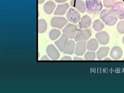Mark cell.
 Here are the masks:
<instances>
[{
    "mask_svg": "<svg viewBox=\"0 0 124 93\" xmlns=\"http://www.w3.org/2000/svg\"><path fill=\"white\" fill-rule=\"evenodd\" d=\"M95 37L99 43L102 45L108 44L110 41L109 35L105 31H102L97 33L95 35Z\"/></svg>",
    "mask_w": 124,
    "mask_h": 93,
    "instance_id": "cell-8",
    "label": "cell"
},
{
    "mask_svg": "<svg viewBox=\"0 0 124 93\" xmlns=\"http://www.w3.org/2000/svg\"><path fill=\"white\" fill-rule=\"evenodd\" d=\"M123 43L124 44V36L123 38Z\"/></svg>",
    "mask_w": 124,
    "mask_h": 93,
    "instance_id": "cell-32",
    "label": "cell"
},
{
    "mask_svg": "<svg viewBox=\"0 0 124 93\" xmlns=\"http://www.w3.org/2000/svg\"><path fill=\"white\" fill-rule=\"evenodd\" d=\"M69 7V4L66 3L57 5V8L54 13L55 15H63L66 12Z\"/></svg>",
    "mask_w": 124,
    "mask_h": 93,
    "instance_id": "cell-15",
    "label": "cell"
},
{
    "mask_svg": "<svg viewBox=\"0 0 124 93\" xmlns=\"http://www.w3.org/2000/svg\"><path fill=\"white\" fill-rule=\"evenodd\" d=\"M77 30V25L69 23L63 30L62 32L67 34L70 39H73L75 38Z\"/></svg>",
    "mask_w": 124,
    "mask_h": 93,
    "instance_id": "cell-6",
    "label": "cell"
},
{
    "mask_svg": "<svg viewBox=\"0 0 124 93\" xmlns=\"http://www.w3.org/2000/svg\"><path fill=\"white\" fill-rule=\"evenodd\" d=\"M56 7L55 3L52 1H50L46 2L44 6L45 12L48 14H51Z\"/></svg>",
    "mask_w": 124,
    "mask_h": 93,
    "instance_id": "cell-19",
    "label": "cell"
},
{
    "mask_svg": "<svg viewBox=\"0 0 124 93\" xmlns=\"http://www.w3.org/2000/svg\"><path fill=\"white\" fill-rule=\"evenodd\" d=\"M69 38L67 34L63 33L59 39L55 42V45L61 51L63 52L68 43Z\"/></svg>",
    "mask_w": 124,
    "mask_h": 93,
    "instance_id": "cell-9",
    "label": "cell"
},
{
    "mask_svg": "<svg viewBox=\"0 0 124 93\" xmlns=\"http://www.w3.org/2000/svg\"><path fill=\"white\" fill-rule=\"evenodd\" d=\"M74 60H83L84 59L80 57H75L73 58Z\"/></svg>",
    "mask_w": 124,
    "mask_h": 93,
    "instance_id": "cell-28",
    "label": "cell"
},
{
    "mask_svg": "<svg viewBox=\"0 0 124 93\" xmlns=\"http://www.w3.org/2000/svg\"><path fill=\"white\" fill-rule=\"evenodd\" d=\"M66 16L69 22L75 24L78 22L81 19V16L78 12L72 8L69 10Z\"/></svg>",
    "mask_w": 124,
    "mask_h": 93,
    "instance_id": "cell-4",
    "label": "cell"
},
{
    "mask_svg": "<svg viewBox=\"0 0 124 93\" xmlns=\"http://www.w3.org/2000/svg\"><path fill=\"white\" fill-rule=\"evenodd\" d=\"M92 32L90 29H79L77 31L75 40L76 42L85 41L90 38Z\"/></svg>",
    "mask_w": 124,
    "mask_h": 93,
    "instance_id": "cell-3",
    "label": "cell"
},
{
    "mask_svg": "<svg viewBox=\"0 0 124 93\" xmlns=\"http://www.w3.org/2000/svg\"><path fill=\"white\" fill-rule=\"evenodd\" d=\"M45 0H38V2L39 3L41 4L43 3Z\"/></svg>",
    "mask_w": 124,
    "mask_h": 93,
    "instance_id": "cell-30",
    "label": "cell"
},
{
    "mask_svg": "<svg viewBox=\"0 0 124 93\" xmlns=\"http://www.w3.org/2000/svg\"><path fill=\"white\" fill-rule=\"evenodd\" d=\"M75 47V41L73 40H69L64 50V53L72 55L74 52Z\"/></svg>",
    "mask_w": 124,
    "mask_h": 93,
    "instance_id": "cell-16",
    "label": "cell"
},
{
    "mask_svg": "<svg viewBox=\"0 0 124 93\" xmlns=\"http://www.w3.org/2000/svg\"><path fill=\"white\" fill-rule=\"evenodd\" d=\"M61 32L59 30L53 29L50 31L49 33V37L51 40H56L60 35Z\"/></svg>",
    "mask_w": 124,
    "mask_h": 93,
    "instance_id": "cell-22",
    "label": "cell"
},
{
    "mask_svg": "<svg viewBox=\"0 0 124 93\" xmlns=\"http://www.w3.org/2000/svg\"><path fill=\"white\" fill-rule=\"evenodd\" d=\"M109 50V47L107 46L100 48L96 52L97 59L99 60H101L106 57L108 55Z\"/></svg>",
    "mask_w": 124,
    "mask_h": 93,
    "instance_id": "cell-17",
    "label": "cell"
},
{
    "mask_svg": "<svg viewBox=\"0 0 124 93\" xmlns=\"http://www.w3.org/2000/svg\"><path fill=\"white\" fill-rule=\"evenodd\" d=\"M111 9L117 14L119 19H124V2L115 3L112 7Z\"/></svg>",
    "mask_w": 124,
    "mask_h": 93,
    "instance_id": "cell-5",
    "label": "cell"
},
{
    "mask_svg": "<svg viewBox=\"0 0 124 93\" xmlns=\"http://www.w3.org/2000/svg\"><path fill=\"white\" fill-rule=\"evenodd\" d=\"M92 23V19L90 17L87 15H85L79 22V28L80 29L87 28L91 26Z\"/></svg>",
    "mask_w": 124,
    "mask_h": 93,
    "instance_id": "cell-13",
    "label": "cell"
},
{
    "mask_svg": "<svg viewBox=\"0 0 124 93\" xmlns=\"http://www.w3.org/2000/svg\"><path fill=\"white\" fill-rule=\"evenodd\" d=\"M122 55V50L119 46H115L112 49L110 53V56L113 60H119L121 59Z\"/></svg>",
    "mask_w": 124,
    "mask_h": 93,
    "instance_id": "cell-12",
    "label": "cell"
},
{
    "mask_svg": "<svg viewBox=\"0 0 124 93\" xmlns=\"http://www.w3.org/2000/svg\"><path fill=\"white\" fill-rule=\"evenodd\" d=\"M119 0L122 2H124V0Z\"/></svg>",
    "mask_w": 124,
    "mask_h": 93,
    "instance_id": "cell-33",
    "label": "cell"
},
{
    "mask_svg": "<svg viewBox=\"0 0 124 93\" xmlns=\"http://www.w3.org/2000/svg\"><path fill=\"white\" fill-rule=\"evenodd\" d=\"M48 55L53 60H57L60 57V54L56 48L53 45H49L46 49Z\"/></svg>",
    "mask_w": 124,
    "mask_h": 93,
    "instance_id": "cell-10",
    "label": "cell"
},
{
    "mask_svg": "<svg viewBox=\"0 0 124 93\" xmlns=\"http://www.w3.org/2000/svg\"><path fill=\"white\" fill-rule=\"evenodd\" d=\"M99 44L95 39L93 38L89 40L87 43V48L91 51H95L98 48Z\"/></svg>",
    "mask_w": 124,
    "mask_h": 93,
    "instance_id": "cell-18",
    "label": "cell"
},
{
    "mask_svg": "<svg viewBox=\"0 0 124 93\" xmlns=\"http://www.w3.org/2000/svg\"><path fill=\"white\" fill-rule=\"evenodd\" d=\"M68 23L67 19L62 17H54L51 19V24L53 27L61 29Z\"/></svg>",
    "mask_w": 124,
    "mask_h": 93,
    "instance_id": "cell-7",
    "label": "cell"
},
{
    "mask_svg": "<svg viewBox=\"0 0 124 93\" xmlns=\"http://www.w3.org/2000/svg\"><path fill=\"white\" fill-rule=\"evenodd\" d=\"M115 2V0H103L104 6L107 8H110Z\"/></svg>",
    "mask_w": 124,
    "mask_h": 93,
    "instance_id": "cell-25",
    "label": "cell"
},
{
    "mask_svg": "<svg viewBox=\"0 0 124 93\" xmlns=\"http://www.w3.org/2000/svg\"><path fill=\"white\" fill-rule=\"evenodd\" d=\"M47 28V23L44 19H41L39 20L38 22V32L40 33L44 32Z\"/></svg>",
    "mask_w": 124,
    "mask_h": 93,
    "instance_id": "cell-20",
    "label": "cell"
},
{
    "mask_svg": "<svg viewBox=\"0 0 124 93\" xmlns=\"http://www.w3.org/2000/svg\"><path fill=\"white\" fill-rule=\"evenodd\" d=\"M55 0L57 3H61L66 2L68 0Z\"/></svg>",
    "mask_w": 124,
    "mask_h": 93,
    "instance_id": "cell-27",
    "label": "cell"
},
{
    "mask_svg": "<svg viewBox=\"0 0 124 93\" xmlns=\"http://www.w3.org/2000/svg\"><path fill=\"white\" fill-rule=\"evenodd\" d=\"M86 41H79L76 44L75 53L77 55L81 56L84 55L86 49Z\"/></svg>",
    "mask_w": 124,
    "mask_h": 93,
    "instance_id": "cell-14",
    "label": "cell"
},
{
    "mask_svg": "<svg viewBox=\"0 0 124 93\" xmlns=\"http://www.w3.org/2000/svg\"><path fill=\"white\" fill-rule=\"evenodd\" d=\"M100 17L107 25H115L118 20L117 15L111 9L103 10L100 14Z\"/></svg>",
    "mask_w": 124,
    "mask_h": 93,
    "instance_id": "cell-1",
    "label": "cell"
},
{
    "mask_svg": "<svg viewBox=\"0 0 124 93\" xmlns=\"http://www.w3.org/2000/svg\"><path fill=\"white\" fill-rule=\"evenodd\" d=\"M70 4L71 6L81 13H84L86 11V5L84 2L81 0H71Z\"/></svg>",
    "mask_w": 124,
    "mask_h": 93,
    "instance_id": "cell-11",
    "label": "cell"
},
{
    "mask_svg": "<svg viewBox=\"0 0 124 93\" xmlns=\"http://www.w3.org/2000/svg\"><path fill=\"white\" fill-rule=\"evenodd\" d=\"M49 60V59L48 58L47 56L46 55H45L43 57L41 60Z\"/></svg>",
    "mask_w": 124,
    "mask_h": 93,
    "instance_id": "cell-29",
    "label": "cell"
},
{
    "mask_svg": "<svg viewBox=\"0 0 124 93\" xmlns=\"http://www.w3.org/2000/svg\"><path fill=\"white\" fill-rule=\"evenodd\" d=\"M104 26L103 23L99 19L95 20L93 23V28L97 32L102 30L104 28Z\"/></svg>",
    "mask_w": 124,
    "mask_h": 93,
    "instance_id": "cell-21",
    "label": "cell"
},
{
    "mask_svg": "<svg viewBox=\"0 0 124 93\" xmlns=\"http://www.w3.org/2000/svg\"><path fill=\"white\" fill-rule=\"evenodd\" d=\"M117 29L120 34L124 33V20L120 21L117 25Z\"/></svg>",
    "mask_w": 124,
    "mask_h": 93,
    "instance_id": "cell-24",
    "label": "cell"
},
{
    "mask_svg": "<svg viewBox=\"0 0 124 93\" xmlns=\"http://www.w3.org/2000/svg\"><path fill=\"white\" fill-rule=\"evenodd\" d=\"M96 58V54L95 52H88L85 54V59L86 60H94Z\"/></svg>",
    "mask_w": 124,
    "mask_h": 93,
    "instance_id": "cell-23",
    "label": "cell"
},
{
    "mask_svg": "<svg viewBox=\"0 0 124 93\" xmlns=\"http://www.w3.org/2000/svg\"><path fill=\"white\" fill-rule=\"evenodd\" d=\"M85 3L87 12L89 14H98L101 10L103 7L100 0H86Z\"/></svg>",
    "mask_w": 124,
    "mask_h": 93,
    "instance_id": "cell-2",
    "label": "cell"
},
{
    "mask_svg": "<svg viewBox=\"0 0 124 93\" xmlns=\"http://www.w3.org/2000/svg\"><path fill=\"white\" fill-rule=\"evenodd\" d=\"M61 60H71V57L69 56H65L63 57L61 59Z\"/></svg>",
    "mask_w": 124,
    "mask_h": 93,
    "instance_id": "cell-26",
    "label": "cell"
},
{
    "mask_svg": "<svg viewBox=\"0 0 124 93\" xmlns=\"http://www.w3.org/2000/svg\"><path fill=\"white\" fill-rule=\"evenodd\" d=\"M104 60H111L109 58H106Z\"/></svg>",
    "mask_w": 124,
    "mask_h": 93,
    "instance_id": "cell-31",
    "label": "cell"
},
{
    "mask_svg": "<svg viewBox=\"0 0 124 93\" xmlns=\"http://www.w3.org/2000/svg\"><path fill=\"white\" fill-rule=\"evenodd\" d=\"M123 60H124V58L123 59Z\"/></svg>",
    "mask_w": 124,
    "mask_h": 93,
    "instance_id": "cell-34",
    "label": "cell"
}]
</instances>
